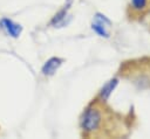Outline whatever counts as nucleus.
<instances>
[{
    "mask_svg": "<svg viewBox=\"0 0 150 139\" xmlns=\"http://www.w3.org/2000/svg\"><path fill=\"white\" fill-rule=\"evenodd\" d=\"M0 27H1V26H0Z\"/></svg>",
    "mask_w": 150,
    "mask_h": 139,
    "instance_id": "obj_8",
    "label": "nucleus"
},
{
    "mask_svg": "<svg viewBox=\"0 0 150 139\" xmlns=\"http://www.w3.org/2000/svg\"><path fill=\"white\" fill-rule=\"evenodd\" d=\"M1 27H4L6 29V32L13 37H18L21 33V26L18 23H14L9 19H2L1 20Z\"/></svg>",
    "mask_w": 150,
    "mask_h": 139,
    "instance_id": "obj_3",
    "label": "nucleus"
},
{
    "mask_svg": "<svg viewBox=\"0 0 150 139\" xmlns=\"http://www.w3.org/2000/svg\"><path fill=\"white\" fill-rule=\"evenodd\" d=\"M101 121H102V113L100 109L96 106H90L83 113L81 126L83 131H86L87 133H91L100 127Z\"/></svg>",
    "mask_w": 150,
    "mask_h": 139,
    "instance_id": "obj_1",
    "label": "nucleus"
},
{
    "mask_svg": "<svg viewBox=\"0 0 150 139\" xmlns=\"http://www.w3.org/2000/svg\"><path fill=\"white\" fill-rule=\"evenodd\" d=\"M117 83H118L117 78H112V79H110L109 82H107V83L102 86V89H101V91H100V97H101L102 100H107V99L109 98V96L111 95V92L115 90Z\"/></svg>",
    "mask_w": 150,
    "mask_h": 139,
    "instance_id": "obj_4",
    "label": "nucleus"
},
{
    "mask_svg": "<svg viewBox=\"0 0 150 139\" xmlns=\"http://www.w3.org/2000/svg\"><path fill=\"white\" fill-rule=\"evenodd\" d=\"M148 0H131V7L136 12H142L146 8Z\"/></svg>",
    "mask_w": 150,
    "mask_h": 139,
    "instance_id": "obj_7",
    "label": "nucleus"
},
{
    "mask_svg": "<svg viewBox=\"0 0 150 139\" xmlns=\"http://www.w3.org/2000/svg\"><path fill=\"white\" fill-rule=\"evenodd\" d=\"M91 28H93V30L94 32H96L100 36H104V37H109V33L107 32V29H105V26L104 25H102V23H100V22H94L93 25H91Z\"/></svg>",
    "mask_w": 150,
    "mask_h": 139,
    "instance_id": "obj_6",
    "label": "nucleus"
},
{
    "mask_svg": "<svg viewBox=\"0 0 150 139\" xmlns=\"http://www.w3.org/2000/svg\"><path fill=\"white\" fill-rule=\"evenodd\" d=\"M61 63H62V60H61L60 57H50V58L43 64L41 71H42V74H43L45 76H52V75H54V74L56 72V70L60 68Z\"/></svg>",
    "mask_w": 150,
    "mask_h": 139,
    "instance_id": "obj_2",
    "label": "nucleus"
},
{
    "mask_svg": "<svg viewBox=\"0 0 150 139\" xmlns=\"http://www.w3.org/2000/svg\"><path fill=\"white\" fill-rule=\"evenodd\" d=\"M69 6H70V2H68L67 6H64V8H62L59 13H56L54 15V18L52 19L50 23L55 27H60V25H63L64 20H66V16H67V13H68V9H69Z\"/></svg>",
    "mask_w": 150,
    "mask_h": 139,
    "instance_id": "obj_5",
    "label": "nucleus"
}]
</instances>
